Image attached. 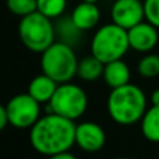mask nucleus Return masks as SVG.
I'll list each match as a JSON object with an SVG mask.
<instances>
[{
    "label": "nucleus",
    "mask_w": 159,
    "mask_h": 159,
    "mask_svg": "<svg viewBox=\"0 0 159 159\" xmlns=\"http://www.w3.org/2000/svg\"><path fill=\"white\" fill-rule=\"evenodd\" d=\"M151 102H152V105H155V106H159V88H158V89H155L154 92H152V95H151Z\"/></svg>",
    "instance_id": "23"
},
{
    "label": "nucleus",
    "mask_w": 159,
    "mask_h": 159,
    "mask_svg": "<svg viewBox=\"0 0 159 159\" xmlns=\"http://www.w3.org/2000/svg\"><path fill=\"white\" fill-rule=\"evenodd\" d=\"M41 67L42 73L59 84H63L70 82V80L77 75L78 59L73 46L57 41L41 53Z\"/></svg>",
    "instance_id": "3"
},
{
    "label": "nucleus",
    "mask_w": 159,
    "mask_h": 159,
    "mask_svg": "<svg viewBox=\"0 0 159 159\" xmlns=\"http://www.w3.org/2000/svg\"><path fill=\"white\" fill-rule=\"evenodd\" d=\"M130 49L127 30L119 27L115 22L101 27L91 41V55L98 57L102 63H109L123 56Z\"/></svg>",
    "instance_id": "4"
},
{
    "label": "nucleus",
    "mask_w": 159,
    "mask_h": 159,
    "mask_svg": "<svg viewBox=\"0 0 159 159\" xmlns=\"http://www.w3.org/2000/svg\"><path fill=\"white\" fill-rule=\"evenodd\" d=\"M6 6L10 13L18 17H25L38 10L36 0H6Z\"/></svg>",
    "instance_id": "19"
},
{
    "label": "nucleus",
    "mask_w": 159,
    "mask_h": 159,
    "mask_svg": "<svg viewBox=\"0 0 159 159\" xmlns=\"http://www.w3.org/2000/svg\"><path fill=\"white\" fill-rule=\"evenodd\" d=\"M18 35L22 45L34 53H42L55 42L56 31L52 20L39 11L21 17Z\"/></svg>",
    "instance_id": "5"
},
{
    "label": "nucleus",
    "mask_w": 159,
    "mask_h": 159,
    "mask_svg": "<svg viewBox=\"0 0 159 159\" xmlns=\"http://www.w3.org/2000/svg\"><path fill=\"white\" fill-rule=\"evenodd\" d=\"M130 77H131V74H130L129 66L121 59L115 60V61H109L103 67V75H102V78H103L105 84L107 87H110L112 89L129 84Z\"/></svg>",
    "instance_id": "13"
},
{
    "label": "nucleus",
    "mask_w": 159,
    "mask_h": 159,
    "mask_svg": "<svg viewBox=\"0 0 159 159\" xmlns=\"http://www.w3.org/2000/svg\"><path fill=\"white\" fill-rule=\"evenodd\" d=\"M8 124V117H7V110H6V105L0 103V131L7 127Z\"/></svg>",
    "instance_id": "21"
},
{
    "label": "nucleus",
    "mask_w": 159,
    "mask_h": 159,
    "mask_svg": "<svg viewBox=\"0 0 159 159\" xmlns=\"http://www.w3.org/2000/svg\"><path fill=\"white\" fill-rule=\"evenodd\" d=\"M36 6H38L36 11L53 20L63 16L67 7V0H36Z\"/></svg>",
    "instance_id": "17"
},
{
    "label": "nucleus",
    "mask_w": 159,
    "mask_h": 159,
    "mask_svg": "<svg viewBox=\"0 0 159 159\" xmlns=\"http://www.w3.org/2000/svg\"><path fill=\"white\" fill-rule=\"evenodd\" d=\"M105 130L93 121H84L75 127V144L85 152H99L105 147Z\"/></svg>",
    "instance_id": "9"
},
{
    "label": "nucleus",
    "mask_w": 159,
    "mask_h": 159,
    "mask_svg": "<svg viewBox=\"0 0 159 159\" xmlns=\"http://www.w3.org/2000/svg\"><path fill=\"white\" fill-rule=\"evenodd\" d=\"M115 159H130V158H115Z\"/></svg>",
    "instance_id": "25"
},
{
    "label": "nucleus",
    "mask_w": 159,
    "mask_h": 159,
    "mask_svg": "<svg viewBox=\"0 0 159 159\" xmlns=\"http://www.w3.org/2000/svg\"><path fill=\"white\" fill-rule=\"evenodd\" d=\"M143 2H144V0H143Z\"/></svg>",
    "instance_id": "26"
},
{
    "label": "nucleus",
    "mask_w": 159,
    "mask_h": 159,
    "mask_svg": "<svg viewBox=\"0 0 159 159\" xmlns=\"http://www.w3.org/2000/svg\"><path fill=\"white\" fill-rule=\"evenodd\" d=\"M57 87L59 82H56L52 77L46 75L45 73H42V74L36 75V77L31 80L27 92L34 99H36L39 103H49L52 96L55 95Z\"/></svg>",
    "instance_id": "12"
},
{
    "label": "nucleus",
    "mask_w": 159,
    "mask_h": 159,
    "mask_svg": "<svg viewBox=\"0 0 159 159\" xmlns=\"http://www.w3.org/2000/svg\"><path fill=\"white\" fill-rule=\"evenodd\" d=\"M82 2H87V3H95V4H96V2H98V0H82Z\"/></svg>",
    "instance_id": "24"
},
{
    "label": "nucleus",
    "mask_w": 159,
    "mask_h": 159,
    "mask_svg": "<svg viewBox=\"0 0 159 159\" xmlns=\"http://www.w3.org/2000/svg\"><path fill=\"white\" fill-rule=\"evenodd\" d=\"M107 112L113 121L130 126L141 121L147 112V98L144 91L134 84L113 88L107 98Z\"/></svg>",
    "instance_id": "2"
},
{
    "label": "nucleus",
    "mask_w": 159,
    "mask_h": 159,
    "mask_svg": "<svg viewBox=\"0 0 159 159\" xmlns=\"http://www.w3.org/2000/svg\"><path fill=\"white\" fill-rule=\"evenodd\" d=\"M138 74L144 78H155L159 75V55H147L138 61Z\"/></svg>",
    "instance_id": "18"
},
{
    "label": "nucleus",
    "mask_w": 159,
    "mask_h": 159,
    "mask_svg": "<svg viewBox=\"0 0 159 159\" xmlns=\"http://www.w3.org/2000/svg\"><path fill=\"white\" fill-rule=\"evenodd\" d=\"M70 17H71L73 22L84 32V31H89L98 25L99 20H101V11L95 3L81 2L74 7Z\"/></svg>",
    "instance_id": "11"
},
{
    "label": "nucleus",
    "mask_w": 159,
    "mask_h": 159,
    "mask_svg": "<svg viewBox=\"0 0 159 159\" xmlns=\"http://www.w3.org/2000/svg\"><path fill=\"white\" fill-rule=\"evenodd\" d=\"M103 67L105 63H102L98 57H95L93 55L87 56L78 60L77 75L84 81H95L103 75Z\"/></svg>",
    "instance_id": "14"
},
{
    "label": "nucleus",
    "mask_w": 159,
    "mask_h": 159,
    "mask_svg": "<svg viewBox=\"0 0 159 159\" xmlns=\"http://www.w3.org/2000/svg\"><path fill=\"white\" fill-rule=\"evenodd\" d=\"M49 159H77L74 154L66 151V152H60V154H55L52 157H49Z\"/></svg>",
    "instance_id": "22"
},
{
    "label": "nucleus",
    "mask_w": 159,
    "mask_h": 159,
    "mask_svg": "<svg viewBox=\"0 0 159 159\" xmlns=\"http://www.w3.org/2000/svg\"><path fill=\"white\" fill-rule=\"evenodd\" d=\"M28 92L14 95L6 105L8 124L17 129H31L41 117V106Z\"/></svg>",
    "instance_id": "7"
},
{
    "label": "nucleus",
    "mask_w": 159,
    "mask_h": 159,
    "mask_svg": "<svg viewBox=\"0 0 159 159\" xmlns=\"http://www.w3.org/2000/svg\"><path fill=\"white\" fill-rule=\"evenodd\" d=\"M127 34H129L130 48L134 49L135 52H149L157 46L159 41L158 28L155 25H152L151 22H148L147 20L134 25L130 30H127Z\"/></svg>",
    "instance_id": "10"
},
{
    "label": "nucleus",
    "mask_w": 159,
    "mask_h": 159,
    "mask_svg": "<svg viewBox=\"0 0 159 159\" xmlns=\"http://www.w3.org/2000/svg\"><path fill=\"white\" fill-rule=\"evenodd\" d=\"M49 106L52 113L75 121L84 115L88 107L87 92L75 84L63 82L57 87L49 102Z\"/></svg>",
    "instance_id": "6"
},
{
    "label": "nucleus",
    "mask_w": 159,
    "mask_h": 159,
    "mask_svg": "<svg viewBox=\"0 0 159 159\" xmlns=\"http://www.w3.org/2000/svg\"><path fill=\"white\" fill-rule=\"evenodd\" d=\"M56 35L59 36V41L73 46L77 43L81 38L82 31L73 22L71 17H59L57 24L55 25Z\"/></svg>",
    "instance_id": "16"
},
{
    "label": "nucleus",
    "mask_w": 159,
    "mask_h": 159,
    "mask_svg": "<svg viewBox=\"0 0 159 159\" xmlns=\"http://www.w3.org/2000/svg\"><path fill=\"white\" fill-rule=\"evenodd\" d=\"M75 127L74 120L50 112L49 115L41 116L31 127V145L38 154L45 157L70 151L75 144Z\"/></svg>",
    "instance_id": "1"
},
{
    "label": "nucleus",
    "mask_w": 159,
    "mask_h": 159,
    "mask_svg": "<svg viewBox=\"0 0 159 159\" xmlns=\"http://www.w3.org/2000/svg\"><path fill=\"white\" fill-rule=\"evenodd\" d=\"M112 22L124 30H130L134 25L145 20L143 0H116L110 10Z\"/></svg>",
    "instance_id": "8"
},
{
    "label": "nucleus",
    "mask_w": 159,
    "mask_h": 159,
    "mask_svg": "<svg viewBox=\"0 0 159 159\" xmlns=\"http://www.w3.org/2000/svg\"><path fill=\"white\" fill-rule=\"evenodd\" d=\"M141 133L151 143H159V106L152 105L141 119Z\"/></svg>",
    "instance_id": "15"
},
{
    "label": "nucleus",
    "mask_w": 159,
    "mask_h": 159,
    "mask_svg": "<svg viewBox=\"0 0 159 159\" xmlns=\"http://www.w3.org/2000/svg\"><path fill=\"white\" fill-rule=\"evenodd\" d=\"M145 20L159 28V0H144Z\"/></svg>",
    "instance_id": "20"
}]
</instances>
